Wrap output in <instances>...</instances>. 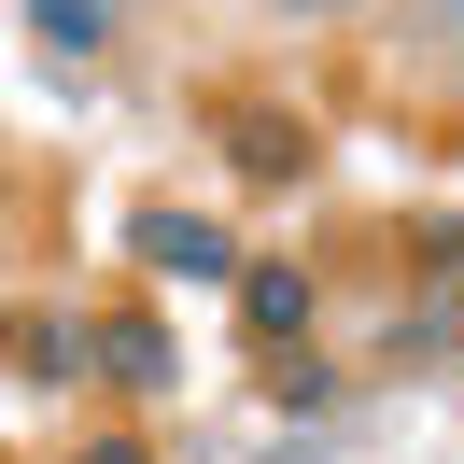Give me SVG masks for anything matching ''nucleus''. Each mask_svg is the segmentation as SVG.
Returning a JSON list of instances; mask_svg holds the SVG:
<instances>
[{
    "mask_svg": "<svg viewBox=\"0 0 464 464\" xmlns=\"http://www.w3.org/2000/svg\"><path fill=\"white\" fill-rule=\"evenodd\" d=\"M127 254H141V282H239V254H254V239L226 226V211H183V198H155L141 226H127Z\"/></svg>",
    "mask_w": 464,
    "mask_h": 464,
    "instance_id": "f257e3e1",
    "label": "nucleus"
},
{
    "mask_svg": "<svg viewBox=\"0 0 464 464\" xmlns=\"http://www.w3.org/2000/svg\"><path fill=\"white\" fill-rule=\"evenodd\" d=\"M85 380H99V394H127V408H155V394L183 380V352H169V324L127 295V310H85Z\"/></svg>",
    "mask_w": 464,
    "mask_h": 464,
    "instance_id": "f03ea898",
    "label": "nucleus"
},
{
    "mask_svg": "<svg viewBox=\"0 0 464 464\" xmlns=\"http://www.w3.org/2000/svg\"><path fill=\"white\" fill-rule=\"evenodd\" d=\"M239 338H254V352H295V338H310V324H324V267L310 254H239Z\"/></svg>",
    "mask_w": 464,
    "mask_h": 464,
    "instance_id": "7ed1b4c3",
    "label": "nucleus"
},
{
    "mask_svg": "<svg viewBox=\"0 0 464 464\" xmlns=\"http://www.w3.org/2000/svg\"><path fill=\"white\" fill-rule=\"evenodd\" d=\"M226 169L282 198V183H310V127H295L282 99H239V113H226Z\"/></svg>",
    "mask_w": 464,
    "mask_h": 464,
    "instance_id": "20e7f679",
    "label": "nucleus"
},
{
    "mask_svg": "<svg viewBox=\"0 0 464 464\" xmlns=\"http://www.w3.org/2000/svg\"><path fill=\"white\" fill-rule=\"evenodd\" d=\"M14 366L71 394V380H85V324H57V310H43V324H14Z\"/></svg>",
    "mask_w": 464,
    "mask_h": 464,
    "instance_id": "39448f33",
    "label": "nucleus"
},
{
    "mask_svg": "<svg viewBox=\"0 0 464 464\" xmlns=\"http://www.w3.org/2000/svg\"><path fill=\"white\" fill-rule=\"evenodd\" d=\"M113 14H127V0H29V29L71 43V57H99V43H113Z\"/></svg>",
    "mask_w": 464,
    "mask_h": 464,
    "instance_id": "423d86ee",
    "label": "nucleus"
},
{
    "mask_svg": "<svg viewBox=\"0 0 464 464\" xmlns=\"http://www.w3.org/2000/svg\"><path fill=\"white\" fill-rule=\"evenodd\" d=\"M71 464H155V436H141V422H85V436H71Z\"/></svg>",
    "mask_w": 464,
    "mask_h": 464,
    "instance_id": "0eeeda50",
    "label": "nucleus"
},
{
    "mask_svg": "<svg viewBox=\"0 0 464 464\" xmlns=\"http://www.w3.org/2000/svg\"><path fill=\"white\" fill-rule=\"evenodd\" d=\"M0 366H14V310H0Z\"/></svg>",
    "mask_w": 464,
    "mask_h": 464,
    "instance_id": "6e6552de",
    "label": "nucleus"
},
{
    "mask_svg": "<svg viewBox=\"0 0 464 464\" xmlns=\"http://www.w3.org/2000/svg\"><path fill=\"white\" fill-rule=\"evenodd\" d=\"M0 267H14V239H0Z\"/></svg>",
    "mask_w": 464,
    "mask_h": 464,
    "instance_id": "1a4fd4ad",
    "label": "nucleus"
}]
</instances>
